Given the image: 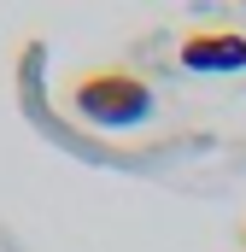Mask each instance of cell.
I'll return each mask as SVG.
<instances>
[{"instance_id": "cell-2", "label": "cell", "mask_w": 246, "mask_h": 252, "mask_svg": "<svg viewBox=\"0 0 246 252\" xmlns=\"http://www.w3.org/2000/svg\"><path fill=\"white\" fill-rule=\"evenodd\" d=\"M176 59L187 70H211V76H229V70H246V35L241 30H187Z\"/></svg>"}, {"instance_id": "cell-1", "label": "cell", "mask_w": 246, "mask_h": 252, "mask_svg": "<svg viewBox=\"0 0 246 252\" xmlns=\"http://www.w3.org/2000/svg\"><path fill=\"white\" fill-rule=\"evenodd\" d=\"M153 106H158L153 82L129 64H94L70 76V112L94 129H135L153 118Z\"/></svg>"}]
</instances>
